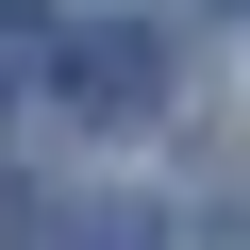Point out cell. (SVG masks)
<instances>
[{"instance_id": "6da1fadb", "label": "cell", "mask_w": 250, "mask_h": 250, "mask_svg": "<svg viewBox=\"0 0 250 250\" xmlns=\"http://www.w3.org/2000/svg\"><path fill=\"white\" fill-rule=\"evenodd\" d=\"M150 83H167V34H150V17H83V34H67V100H83V117H134Z\"/></svg>"}, {"instance_id": "7a4b0ae2", "label": "cell", "mask_w": 250, "mask_h": 250, "mask_svg": "<svg viewBox=\"0 0 250 250\" xmlns=\"http://www.w3.org/2000/svg\"><path fill=\"white\" fill-rule=\"evenodd\" d=\"M50 250H167V217H150V200H83Z\"/></svg>"}]
</instances>
